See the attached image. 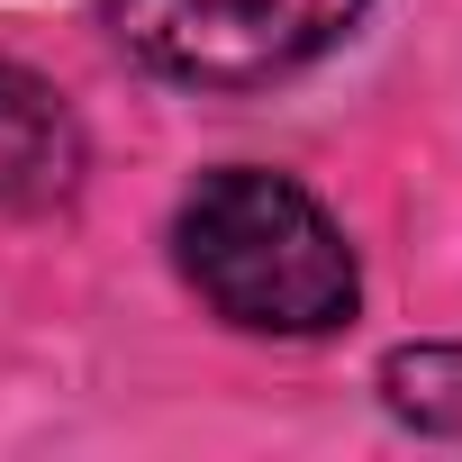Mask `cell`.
<instances>
[{
  "mask_svg": "<svg viewBox=\"0 0 462 462\" xmlns=\"http://www.w3.org/2000/svg\"><path fill=\"white\" fill-rule=\"evenodd\" d=\"M172 254L181 282L245 336H336L363 300L345 226L291 172H254V163H226L181 199Z\"/></svg>",
  "mask_w": 462,
  "mask_h": 462,
  "instance_id": "1",
  "label": "cell"
},
{
  "mask_svg": "<svg viewBox=\"0 0 462 462\" xmlns=\"http://www.w3.org/2000/svg\"><path fill=\"white\" fill-rule=\"evenodd\" d=\"M82 163L91 145L64 91L0 55V208H64L82 190Z\"/></svg>",
  "mask_w": 462,
  "mask_h": 462,
  "instance_id": "3",
  "label": "cell"
},
{
  "mask_svg": "<svg viewBox=\"0 0 462 462\" xmlns=\"http://www.w3.org/2000/svg\"><path fill=\"white\" fill-rule=\"evenodd\" d=\"M363 10L372 0H109V28L181 91H263L345 46Z\"/></svg>",
  "mask_w": 462,
  "mask_h": 462,
  "instance_id": "2",
  "label": "cell"
}]
</instances>
